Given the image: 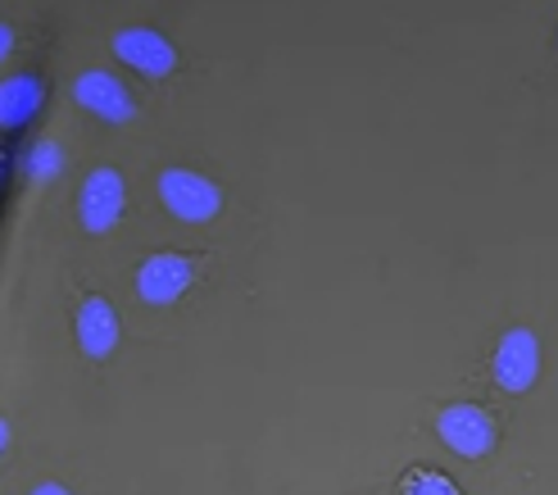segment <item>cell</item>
I'll list each match as a JSON object with an SVG mask.
<instances>
[{
    "label": "cell",
    "mask_w": 558,
    "mask_h": 495,
    "mask_svg": "<svg viewBox=\"0 0 558 495\" xmlns=\"http://www.w3.org/2000/svg\"><path fill=\"white\" fill-rule=\"evenodd\" d=\"M159 201L173 218H182V224H214L218 209H222V191L205 173L163 169L159 173Z\"/></svg>",
    "instance_id": "1"
},
{
    "label": "cell",
    "mask_w": 558,
    "mask_h": 495,
    "mask_svg": "<svg viewBox=\"0 0 558 495\" xmlns=\"http://www.w3.org/2000/svg\"><path fill=\"white\" fill-rule=\"evenodd\" d=\"M490 373H495V387L509 391V396H522V391L536 387V377H541V341H536L532 327H509V333L499 337Z\"/></svg>",
    "instance_id": "2"
},
{
    "label": "cell",
    "mask_w": 558,
    "mask_h": 495,
    "mask_svg": "<svg viewBox=\"0 0 558 495\" xmlns=\"http://www.w3.org/2000/svg\"><path fill=\"white\" fill-rule=\"evenodd\" d=\"M436 432H440V442L450 446L454 455H463V459H482L499 442L495 419L486 414V409H477V405H450V409H440Z\"/></svg>",
    "instance_id": "3"
},
{
    "label": "cell",
    "mask_w": 558,
    "mask_h": 495,
    "mask_svg": "<svg viewBox=\"0 0 558 495\" xmlns=\"http://www.w3.org/2000/svg\"><path fill=\"white\" fill-rule=\"evenodd\" d=\"M128 205V182L119 169H96L77 191V224L87 232H109L123 218Z\"/></svg>",
    "instance_id": "4"
},
{
    "label": "cell",
    "mask_w": 558,
    "mask_h": 495,
    "mask_svg": "<svg viewBox=\"0 0 558 495\" xmlns=\"http://www.w3.org/2000/svg\"><path fill=\"white\" fill-rule=\"evenodd\" d=\"M191 282H195V259H186V255L159 251V255H150L142 268H136V295H142L146 305H159V310L178 305Z\"/></svg>",
    "instance_id": "5"
},
{
    "label": "cell",
    "mask_w": 558,
    "mask_h": 495,
    "mask_svg": "<svg viewBox=\"0 0 558 495\" xmlns=\"http://www.w3.org/2000/svg\"><path fill=\"white\" fill-rule=\"evenodd\" d=\"M114 55L142 77H169L178 69V46L163 33H155V27H123V33H114Z\"/></svg>",
    "instance_id": "6"
},
{
    "label": "cell",
    "mask_w": 558,
    "mask_h": 495,
    "mask_svg": "<svg viewBox=\"0 0 558 495\" xmlns=\"http://www.w3.org/2000/svg\"><path fill=\"white\" fill-rule=\"evenodd\" d=\"M73 100L87 109V114L105 119V123H132V119H136V105H132L128 87H123L114 73H105V69L82 73V77L73 82Z\"/></svg>",
    "instance_id": "7"
},
{
    "label": "cell",
    "mask_w": 558,
    "mask_h": 495,
    "mask_svg": "<svg viewBox=\"0 0 558 495\" xmlns=\"http://www.w3.org/2000/svg\"><path fill=\"white\" fill-rule=\"evenodd\" d=\"M77 346L87 360H109L119 346V314L114 305H109L105 295H87L82 300V310H77Z\"/></svg>",
    "instance_id": "8"
},
{
    "label": "cell",
    "mask_w": 558,
    "mask_h": 495,
    "mask_svg": "<svg viewBox=\"0 0 558 495\" xmlns=\"http://www.w3.org/2000/svg\"><path fill=\"white\" fill-rule=\"evenodd\" d=\"M37 109H41V77L14 73L10 82H0V128H5V132L33 123Z\"/></svg>",
    "instance_id": "9"
},
{
    "label": "cell",
    "mask_w": 558,
    "mask_h": 495,
    "mask_svg": "<svg viewBox=\"0 0 558 495\" xmlns=\"http://www.w3.org/2000/svg\"><path fill=\"white\" fill-rule=\"evenodd\" d=\"M404 495H459V486L450 478H440V473H413L404 482Z\"/></svg>",
    "instance_id": "10"
},
{
    "label": "cell",
    "mask_w": 558,
    "mask_h": 495,
    "mask_svg": "<svg viewBox=\"0 0 558 495\" xmlns=\"http://www.w3.org/2000/svg\"><path fill=\"white\" fill-rule=\"evenodd\" d=\"M10 50H14V27H10V23H0V64L10 60Z\"/></svg>",
    "instance_id": "11"
},
{
    "label": "cell",
    "mask_w": 558,
    "mask_h": 495,
    "mask_svg": "<svg viewBox=\"0 0 558 495\" xmlns=\"http://www.w3.org/2000/svg\"><path fill=\"white\" fill-rule=\"evenodd\" d=\"M33 495H73V491L60 482H41V486H33Z\"/></svg>",
    "instance_id": "12"
},
{
    "label": "cell",
    "mask_w": 558,
    "mask_h": 495,
    "mask_svg": "<svg viewBox=\"0 0 558 495\" xmlns=\"http://www.w3.org/2000/svg\"><path fill=\"white\" fill-rule=\"evenodd\" d=\"M5 446H10V423L0 419V455H5Z\"/></svg>",
    "instance_id": "13"
}]
</instances>
